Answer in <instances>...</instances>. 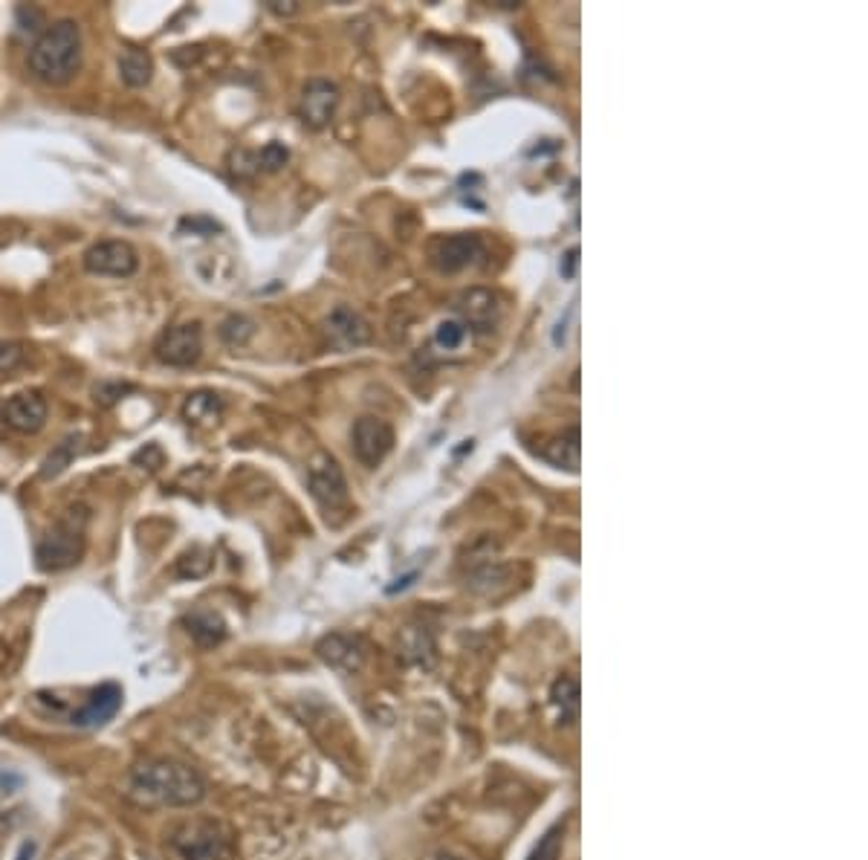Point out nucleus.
<instances>
[{
    "instance_id": "bb28decb",
    "label": "nucleus",
    "mask_w": 868,
    "mask_h": 860,
    "mask_svg": "<svg viewBox=\"0 0 868 860\" xmlns=\"http://www.w3.org/2000/svg\"><path fill=\"white\" fill-rule=\"evenodd\" d=\"M15 21H18V27L24 29V32H38V29L44 27V12L35 9V6H18V9H15Z\"/></svg>"
},
{
    "instance_id": "2f4dec72",
    "label": "nucleus",
    "mask_w": 868,
    "mask_h": 860,
    "mask_svg": "<svg viewBox=\"0 0 868 860\" xmlns=\"http://www.w3.org/2000/svg\"><path fill=\"white\" fill-rule=\"evenodd\" d=\"M12 666H15V658H12V649L0 640V678L6 675V672H12Z\"/></svg>"
},
{
    "instance_id": "6e6552de",
    "label": "nucleus",
    "mask_w": 868,
    "mask_h": 860,
    "mask_svg": "<svg viewBox=\"0 0 868 860\" xmlns=\"http://www.w3.org/2000/svg\"><path fill=\"white\" fill-rule=\"evenodd\" d=\"M139 267V255L128 241H99L84 252V270L93 276L128 278Z\"/></svg>"
},
{
    "instance_id": "f03ea898",
    "label": "nucleus",
    "mask_w": 868,
    "mask_h": 860,
    "mask_svg": "<svg viewBox=\"0 0 868 860\" xmlns=\"http://www.w3.org/2000/svg\"><path fill=\"white\" fill-rule=\"evenodd\" d=\"M82 67V27L70 18L55 21L29 50V70L38 82L67 84Z\"/></svg>"
},
{
    "instance_id": "dca6fc26",
    "label": "nucleus",
    "mask_w": 868,
    "mask_h": 860,
    "mask_svg": "<svg viewBox=\"0 0 868 860\" xmlns=\"http://www.w3.org/2000/svg\"><path fill=\"white\" fill-rule=\"evenodd\" d=\"M119 76L128 87H145L154 76V58L139 47H125L119 56Z\"/></svg>"
},
{
    "instance_id": "9b49d317",
    "label": "nucleus",
    "mask_w": 868,
    "mask_h": 860,
    "mask_svg": "<svg viewBox=\"0 0 868 860\" xmlns=\"http://www.w3.org/2000/svg\"><path fill=\"white\" fill-rule=\"evenodd\" d=\"M481 255H484V241L478 235H452L437 244L434 264L446 273H458L463 267L475 264Z\"/></svg>"
},
{
    "instance_id": "9d476101",
    "label": "nucleus",
    "mask_w": 868,
    "mask_h": 860,
    "mask_svg": "<svg viewBox=\"0 0 868 860\" xmlns=\"http://www.w3.org/2000/svg\"><path fill=\"white\" fill-rule=\"evenodd\" d=\"M339 105V87L327 79H313L304 84L299 102V116L307 128H325Z\"/></svg>"
},
{
    "instance_id": "473e14b6",
    "label": "nucleus",
    "mask_w": 868,
    "mask_h": 860,
    "mask_svg": "<svg viewBox=\"0 0 868 860\" xmlns=\"http://www.w3.org/2000/svg\"><path fill=\"white\" fill-rule=\"evenodd\" d=\"M35 855H38V843H35V840H24V843L18 846L15 860H35Z\"/></svg>"
},
{
    "instance_id": "0eeeda50",
    "label": "nucleus",
    "mask_w": 868,
    "mask_h": 860,
    "mask_svg": "<svg viewBox=\"0 0 868 860\" xmlns=\"http://www.w3.org/2000/svg\"><path fill=\"white\" fill-rule=\"evenodd\" d=\"M394 446V429L380 417H359L353 423V455L362 467H380Z\"/></svg>"
},
{
    "instance_id": "c756f323",
    "label": "nucleus",
    "mask_w": 868,
    "mask_h": 860,
    "mask_svg": "<svg viewBox=\"0 0 868 860\" xmlns=\"http://www.w3.org/2000/svg\"><path fill=\"white\" fill-rule=\"evenodd\" d=\"M267 9L270 12H275V15H281V18H287V15H296L299 12V3H290V0H267Z\"/></svg>"
},
{
    "instance_id": "ddd939ff",
    "label": "nucleus",
    "mask_w": 868,
    "mask_h": 860,
    "mask_svg": "<svg viewBox=\"0 0 868 860\" xmlns=\"http://www.w3.org/2000/svg\"><path fill=\"white\" fill-rule=\"evenodd\" d=\"M316 652L327 666H333L339 672H356V669H362V661H365L359 640L351 638V635H339V632L319 640Z\"/></svg>"
},
{
    "instance_id": "5701e85b",
    "label": "nucleus",
    "mask_w": 868,
    "mask_h": 860,
    "mask_svg": "<svg viewBox=\"0 0 868 860\" xmlns=\"http://www.w3.org/2000/svg\"><path fill=\"white\" fill-rule=\"evenodd\" d=\"M463 336H466V328H463L461 322H443V325L437 328V333H434L437 345H440V348H446V351H455V348H461Z\"/></svg>"
},
{
    "instance_id": "7c9ffc66",
    "label": "nucleus",
    "mask_w": 868,
    "mask_h": 860,
    "mask_svg": "<svg viewBox=\"0 0 868 860\" xmlns=\"http://www.w3.org/2000/svg\"><path fill=\"white\" fill-rule=\"evenodd\" d=\"M576 267H579V250L570 247L568 255H565V261H562V276L573 278L576 276Z\"/></svg>"
},
{
    "instance_id": "1a4fd4ad",
    "label": "nucleus",
    "mask_w": 868,
    "mask_h": 860,
    "mask_svg": "<svg viewBox=\"0 0 868 860\" xmlns=\"http://www.w3.org/2000/svg\"><path fill=\"white\" fill-rule=\"evenodd\" d=\"M3 423L15 432L35 435L47 423V400L41 391H18L6 400L3 406Z\"/></svg>"
},
{
    "instance_id": "412c9836",
    "label": "nucleus",
    "mask_w": 868,
    "mask_h": 860,
    "mask_svg": "<svg viewBox=\"0 0 868 860\" xmlns=\"http://www.w3.org/2000/svg\"><path fill=\"white\" fill-rule=\"evenodd\" d=\"M252 336H255V325H252V319H246V316H229V319L220 325V339H223L226 345H232V348L246 345Z\"/></svg>"
},
{
    "instance_id": "cd10ccee",
    "label": "nucleus",
    "mask_w": 868,
    "mask_h": 860,
    "mask_svg": "<svg viewBox=\"0 0 868 860\" xmlns=\"http://www.w3.org/2000/svg\"><path fill=\"white\" fill-rule=\"evenodd\" d=\"M128 391H131L128 383H102V386H96V400H99L102 406H113V403H119Z\"/></svg>"
},
{
    "instance_id": "2eb2a0df",
    "label": "nucleus",
    "mask_w": 868,
    "mask_h": 860,
    "mask_svg": "<svg viewBox=\"0 0 868 860\" xmlns=\"http://www.w3.org/2000/svg\"><path fill=\"white\" fill-rule=\"evenodd\" d=\"M223 415V400L215 391H194L183 403V420L197 429H212Z\"/></svg>"
},
{
    "instance_id": "aec40b11",
    "label": "nucleus",
    "mask_w": 868,
    "mask_h": 860,
    "mask_svg": "<svg viewBox=\"0 0 868 860\" xmlns=\"http://www.w3.org/2000/svg\"><path fill=\"white\" fill-rule=\"evenodd\" d=\"M79 444H82V435H70V438H64L61 444L55 446L53 452L47 455V461L41 464V478H58L61 472L67 470L73 464V458L79 455Z\"/></svg>"
},
{
    "instance_id": "a211bd4d",
    "label": "nucleus",
    "mask_w": 868,
    "mask_h": 860,
    "mask_svg": "<svg viewBox=\"0 0 868 860\" xmlns=\"http://www.w3.org/2000/svg\"><path fill=\"white\" fill-rule=\"evenodd\" d=\"M186 626H189L191 638L197 640L200 646H217L220 640L226 638V623L215 611H194L186 620Z\"/></svg>"
},
{
    "instance_id": "7ed1b4c3",
    "label": "nucleus",
    "mask_w": 868,
    "mask_h": 860,
    "mask_svg": "<svg viewBox=\"0 0 868 860\" xmlns=\"http://www.w3.org/2000/svg\"><path fill=\"white\" fill-rule=\"evenodd\" d=\"M87 522H90V510L84 504L67 507L64 516L55 522L53 530L44 533V539L35 548L38 568L41 571H67V568H73L84 554Z\"/></svg>"
},
{
    "instance_id": "393cba45",
    "label": "nucleus",
    "mask_w": 868,
    "mask_h": 860,
    "mask_svg": "<svg viewBox=\"0 0 868 860\" xmlns=\"http://www.w3.org/2000/svg\"><path fill=\"white\" fill-rule=\"evenodd\" d=\"M562 829L556 826V829H550V832L544 834L542 843L536 846V852L530 855V860H559V843H562Z\"/></svg>"
},
{
    "instance_id": "f8f14e48",
    "label": "nucleus",
    "mask_w": 868,
    "mask_h": 860,
    "mask_svg": "<svg viewBox=\"0 0 868 860\" xmlns=\"http://www.w3.org/2000/svg\"><path fill=\"white\" fill-rule=\"evenodd\" d=\"M327 336L336 348H356V345H365L368 342V322L351 310V307H336L330 316H327Z\"/></svg>"
},
{
    "instance_id": "423d86ee",
    "label": "nucleus",
    "mask_w": 868,
    "mask_h": 860,
    "mask_svg": "<svg viewBox=\"0 0 868 860\" xmlns=\"http://www.w3.org/2000/svg\"><path fill=\"white\" fill-rule=\"evenodd\" d=\"M200 354H203V331L197 322L168 328L154 345V357L171 368H189L200 360Z\"/></svg>"
},
{
    "instance_id": "39448f33",
    "label": "nucleus",
    "mask_w": 868,
    "mask_h": 860,
    "mask_svg": "<svg viewBox=\"0 0 868 860\" xmlns=\"http://www.w3.org/2000/svg\"><path fill=\"white\" fill-rule=\"evenodd\" d=\"M307 487H310V496L319 501L325 510H339V507L348 504L345 472L336 464V458L327 455V452L313 455V461L307 467Z\"/></svg>"
},
{
    "instance_id": "4468645a",
    "label": "nucleus",
    "mask_w": 868,
    "mask_h": 860,
    "mask_svg": "<svg viewBox=\"0 0 868 860\" xmlns=\"http://www.w3.org/2000/svg\"><path fill=\"white\" fill-rule=\"evenodd\" d=\"M122 707V690L116 684H102L79 713H73L76 727H102L108 724Z\"/></svg>"
},
{
    "instance_id": "72a5a7b5",
    "label": "nucleus",
    "mask_w": 868,
    "mask_h": 860,
    "mask_svg": "<svg viewBox=\"0 0 868 860\" xmlns=\"http://www.w3.org/2000/svg\"><path fill=\"white\" fill-rule=\"evenodd\" d=\"M437 860H461V858H455V855H449V852H440V855H437Z\"/></svg>"
},
{
    "instance_id": "c85d7f7f",
    "label": "nucleus",
    "mask_w": 868,
    "mask_h": 860,
    "mask_svg": "<svg viewBox=\"0 0 868 860\" xmlns=\"http://www.w3.org/2000/svg\"><path fill=\"white\" fill-rule=\"evenodd\" d=\"M180 229H191L197 235H215V232H220V223L209 221V218H186V221H180Z\"/></svg>"
},
{
    "instance_id": "f3484780",
    "label": "nucleus",
    "mask_w": 868,
    "mask_h": 860,
    "mask_svg": "<svg viewBox=\"0 0 868 860\" xmlns=\"http://www.w3.org/2000/svg\"><path fill=\"white\" fill-rule=\"evenodd\" d=\"M463 316L472 328L478 331H487L495 325V316H498V305H495V296L487 293V290H472L469 296H463Z\"/></svg>"
},
{
    "instance_id": "4be33fe9",
    "label": "nucleus",
    "mask_w": 868,
    "mask_h": 860,
    "mask_svg": "<svg viewBox=\"0 0 868 860\" xmlns=\"http://www.w3.org/2000/svg\"><path fill=\"white\" fill-rule=\"evenodd\" d=\"M287 160H290L287 145H281V142H270V145H264V151L258 154V168L278 171L281 166H287Z\"/></svg>"
},
{
    "instance_id": "f257e3e1",
    "label": "nucleus",
    "mask_w": 868,
    "mask_h": 860,
    "mask_svg": "<svg viewBox=\"0 0 868 860\" xmlns=\"http://www.w3.org/2000/svg\"><path fill=\"white\" fill-rule=\"evenodd\" d=\"M128 794L139 805L189 808L206 797V782L183 762L157 759V762H142L131 771Z\"/></svg>"
},
{
    "instance_id": "a878e982",
    "label": "nucleus",
    "mask_w": 868,
    "mask_h": 860,
    "mask_svg": "<svg viewBox=\"0 0 868 860\" xmlns=\"http://www.w3.org/2000/svg\"><path fill=\"white\" fill-rule=\"evenodd\" d=\"M21 362H24V348H21L18 342H6V339H0V374L15 371Z\"/></svg>"
},
{
    "instance_id": "20e7f679",
    "label": "nucleus",
    "mask_w": 868,
    "mask_h": 860,
    "mask_svg": "<svg viewBox=\"0 0 868 860\" xmlns=\"http://www.w3.org/2000/svg\"><path fill=\"white\" fill-rule=\"evenodd\" d=\"M168 849L174 860H232L235 837L226 823L197 817L168 837Z\"/></svg>"
},
{
    "instance_id": "6ab92c4d",
    "label": "nucleus",
    "mask_w": 868,
    "mask_h": 860,
    "mask_svg": "<svg viewBox=\"0 0 868 860\" xmlns=\"http://www.w3.org/2000/svg\"><path fill=\"white\" fill-rule=\"evenodd\" d=\"M544 458L556 467L576 472L579 470V429H568L565 435L553 438L544 446Z\"/></svg>"
},
{
    "instance_id": "b1692460",
    "label": "nucleus",
    "mask_w": 868,
    "mask_h": 860,
    "mask_svg": "<svg viewBox=\"0 0 868 860\" xmlns=\"http://www.w3.org/2000/svg\"><path fill=\"white\" fill-rule=\"evenodd\" d=\"M553 698H556V704L570 707V716H576V707H579V684H576L573 678H562V681L553 687Z\"/></svg>"
}]
</instances>
